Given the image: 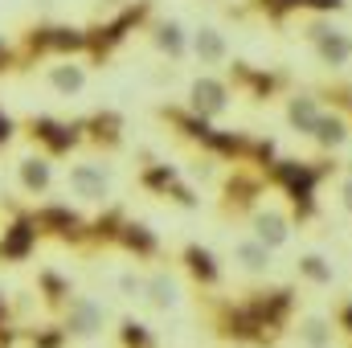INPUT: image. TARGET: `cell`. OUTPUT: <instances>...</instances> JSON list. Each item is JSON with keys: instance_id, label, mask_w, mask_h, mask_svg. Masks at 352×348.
<instances>
[{"instance_id": "20", "label": "cell", "mask_w": 352, "mask_h": 348, "mask_svg": "<svg viewBox=\"0 0 352 348\" xmlns=\"http://www.w3.org/2000/svg\"><path fill=\"white\" fill-rule=\"evenodd\" d=\"M74 295H78V291H74L70 274H62V270H54V266H41V270H37V299H41V307H45L50 316H62Z\"/></svg>"}, {"instance_id": "30", "label": "cell", "mask_w": 352, "mask_h": 348, "mask_svg": "<svg viewBox=\"0 0 352 348\" xmlns=\"http://www.w3.org/2000/svg\"><path fill=\"white\" fill-rule=\"evenodd\" d=\"M21 345L25 348H66L70 336H66V328L58 320H50V324H25L21 328Z\"/></svg>"}, {"instance_id": "21", "label": "cell", "mask_w": 352, "mask_h": 348, "mask_svg": "<svg viewBox=\"0 0 352 348\" xmlns=\"http://www.w3.org/2000/svg\"><path fill=\"white\" fill-rule=\"evenodd\" d=\"M230 259H234V266H238L242 274H250V279H266V274L274 270V250L263 246L258 238H250V234L230 246Z\"/></svg>"}, {"instance_id": "39", "label": "cell", "mask_w": 352, "mask_h": 348, "mask_svg": "<svg viewBox=\"0 0 352 348\" xmlns=\"http://www.w3.org/2000/svg\"><path fill=\"white\" fill-rule=\"evenodd\" d=\"M336 205L352 217V180L349 176H340V184H336Z\"/></svg>"}, {"instance_id": "7", "label": "cell", "mask_w": 352, "mask_h": 348, "mask_svg": "<svg viewBox=\"0 0 352 348\" xmlns=\"http://www.w3.org/2000/svg\"><path fill=\"white\" fill-rule=\"evenodd\" d=\"M217 209H221V217L226 221H246L263 201V176L258 173H250V168H234V173H226L221 176V184H217Z\"/></svg>"}, {"instance_id": "23", "label": "cell", "mask_w": 352, "mask_h": 348, "mask_svg": "<svg viewBox=\"0 0 352 348\" xmlns=\"http://www.w3.org/2000/svg\"><path fill=\"white\" fill-rule=\"evenodd\" d=\"M123 226H127V213H123V205H102V213L98 217H90V230H87V250H111L115 242H119V234H123Z\"/></svg>"}, {"instance_id": "9", "label": "cell", "mask_w": 352, "mask_h": 348, "mask_svg": "<svg viewBox=\"0 0 352 348\" xmlns=\"http://www.w3.org/2000/svg\"><path fill=\"white\" fill-rule=\"evenodd\" d=\"M184 107H188L192 115H201L205 123H217V119H226L230 107H234V87H230L226 78H217V74H197V78L188 83Z\"/></svg>"}, {"instance_id": "1", "label": "cell", "mask_w": 352, "mask_h": 348, "mask_svg": "<svg viewBox=\"0 0 352 348\" xmlns=\"http://www.w3.org/2000/svg\"><path fill=\"white\" fill-rule=\"evenodd\" d=\"M62 58H87V25H62V21H33L16 37V74L62 62Z\"/></svg>"}, {"instance_id": "41", "label": "cell", "mask_w": 352, "mask_h": 348, "mask_svg": "<svg viewBox=\"0 0 352 348\" xmlns=\"http://www.w3.org/2000/svg\"><path fill=\"white\" fill-rule=\"evenodd\" d=\"M332 320L340 324V332H349V336H352V303H344V307H340V316H332Z\"/></svg>"}, {"instance_id": "15", "label": "cell", "mask_w": 352, "mask_h": 348, "mask_svg": "<svg viewBox=\"0 0 352 348\" xmlns=\"http://www.w3.org/2000/svg\"><path fill=\"white\" fill-rule=\"evenodd\" d=\"M144 33H148V45H152L168 66H176V62L188 58V29H184L176 17H152V25H148Z\"/></svg>"}, {"instance_id": "26", "label": "cell", "mask_w": 352, "mask_h": 348, "mask_svg": "<svg viewBox=\"0 0 352 348\" xmlns=\"http://www.w3.org/2000/svg\"><path fill=\"white\" fill-rule=\"evenodd\" d=\"M45 83L50 90H58V94H82L90 83V66H82L78 58H62V62H50L45 66Z\"/></svg>"}, {"instance_id": "36", "label": "cell", "mask_w": 352, "mask_h": 348, "mask_svg": "<svg viewBox=\"0 0 352 348\" xmlns=\"http://www.w3.org/2000/svg\"><path fill=\"white\" fill-rule=\"evenodd\" d=\"M349 8V0H303V12L311 17H340Z\"/></svg>"}, {"instance_id": "6", "label": "cell", "mask_w": 352, "mask_h": 348, "mask_svg": "<svg viewBox=\"0 0 352 348\" xmlns=\"http://www.w3.org/2000/svg\"><path fill=\"white\" fill-rule=\"evenodd\" d=\"M33 221H37L41 242L50 238V242H62V246L87 250L90 221L78 213V209H70V205H62V201H37V205H33Z\"/></svg>"}, {"instance_id": "28", "label": "cell", "mask_w": 352, "mask_h": 348, "mask_svg": "<svg viewBox=\"0 0 352 348\" xmlns=\"http://www.w3.org/2000/svg\"><path fill=\"white\" fill-rule=\"evenodd\" d=\"M295 274H299L307 287H332V283H336L332 259H324V254H316V250H307V254L295 259Z\"/></svg>"}, {"instance_id": "8", "label": "cell", "mask_w": 352, "mask_h": 348, "mask_svg": "<svg viewBox=\"0 0 352 348\" xmlns=\"http://www.w3.org/2000/svg\"><path fill=\"white\" fill-rule=\"evenodd\" d=\"M226 83L234 87V94H246L254 102H270L274 94H283V90L291 87V74L287 70H263V66H250L242 58H230Z\"/></svg>"}, {"instance_id": "44", "label": "cell", "mask_w": 352, "mask_h": 348, "mask_svg": "<svg viewBox=\"0 0 352 348\" xmlns=\"http://www.w3.org/2000/svg\"><path fill=\"white\" fill-rule=\"evenodd\" d=\"M21 348H25V345H21Z\"/></svg>"}, {"instance_id": "10", "label": "cell", "mask_w": 352, "mask_h": 348, "mask_svg": "<svg viewBox=\"0 0 352 348\" xmlns=\"http://www.w3.org/2000/svg\"><path fill=\"white\" fill-rule=\"evenodd\" d=\"M111 188H115V180L102 160H78L66 173V193L78 197L82 205H111Z\"/></svg>"}, {"instance_id": "14", "label": "cell", "mask_w": 352, "mask_h": 348, "mask_svg": "<svg viewBox=\"0 0 352 348\" xmlns=\"http://www.w3.org/2000/svg\"><path fill=\"white\" fill-rule=\"evenodd\" d=\"M324 98L320 94H311V90H291L287 94V102H283V123L295 131V135H303V140H311V131L320 127V119H324Z\"/></svg>"}, {"instance_id": "5", "label": "cell", "mask_w": 352, "mask_h": 348, "mask_svg": "<svg viewBox=\"0 0 352 348\" xmlns=\"http://www.w3.org/2000/svg\"><path fill=\"white\" fill-rule=\"evenodd\" d=\"M201 303H205V320H209L213 336L234 340V345H266V336H263L266 328L254 320L250 307L230 303V299H213V295H205Z\"/></svg>"}, {"instance_id": "22", "label": "cell", "mask_w": 352, "mask_h": 348, "mask_svg": "<svg viewBox=\"0 0 352 348\" xmlns=\"http://www.w3.org/2000/svg\"><path fill=\"white\" fill-rule=\"evenodd\" d=\"M115 246H119L127 259H135V262L160 259V238H156V230H152L148 221H131V217H127V226H123V234H119Z\"/></svg>"}, {"instance_id": "35", "label": "cell", "mask_w": 352, "mask_h": 348, "mask_svg": "<svg viewBox=\"0 0 352 348\" xmlns=\"http://www.w3.org/2000/svg\"><path fill=\"white\" fill-rule=\"evenodd\" d=\"M217 164H221V160H213L209 152H192V160H188V176H192L197 184H213V180L221 184V176H217Z\"/></svg>"}, {"instance_id": "12", "label": "cell", "mask_w": 352, "mask_h": 348, "mask_svg": "<svg viewBox=\"0 0 352 348\" xmlns=\"http://www.w3.org/2000/svg\"><path fill=\"white\" fill-rule=\"evenodd\" d=\"M78 127H82V144L94 148V152H102V156H111V152H119V148H123V115H119V111H111V107L82 115V119H78Z\"/></svg>"}, {"instance_id": "24", "label": "cell", "mask_w": 352, "mask_h": 348, "mask_svg": "<svg viewBox=\"0 0 352 348\" xmlns=\"http://www.w3.org/2000/svg\"><path fill=\"white\" fill-rule=\"evenodd\" d=\"M291 336L303 348H336L340 345V324L332 316H299Z\"/></svg>"}, {"instance_id": "2", "label": "cell", "mask_w": 352, "mask_h": 348, "mask_svg": "<svg viewBox=\"0 0 352 348\" xmlns=\"http://www.w3.org/2000/svg\"><path fill=\"white\" fill-rule=\"evenodd\" d=\"M152 17H156V0H131L127 8H119V12L87 25V62L90 66H102L131 33H144L152 25Z\"/></svg>"}, {"instance_id": "13", "label": "cell", "mask_w": 352, "mask_h": 348, "mask_svg": "<svg viewBox=\"0 0 352 348\" xmlns=\"http://www.w3.org/2000/svg\"><path fill=\"white\" fill-rule=\"evenodd\" d=\"M246 230H250V238H258L263 246L283 250V246L291 242L295 217H291V209H283V205H258V209L246 217Z\"/></svg>"}, {"instance_id": "18", "label": "cell", "mask_w": 352, "mask_h": 348, "mask_svg": "<svg viewBox=\"0 0 352 348\" xmlns=\"http://www.w3.org/2000/svg\"><path fill=\"white\" fill-rule=\"evenodd\" d=\"M16 188L25 193V197H45L50 188H54V160L50 156H41V152H29V156H21L16 160Z\"/></svg>"}, {"instance_id": "34", "label": "cell", "mask_w": 352, "mask_h": 348, "mask_svg": "<svg viewBox=\"0 0 352 348\" xmlns=\"http://www.w3.org/2000/svg\"><path fill=\"white\" fill-rule=\"evenodd\" d=\"M115 291H119L123 299H135V303H144L148 274H144V270H135V266H123V270L115 274Z\"/></svg>"}, {"instance_id": "17", "label": "cell", "mask_w": 352, "mask_h": 348, "mask_svg": "<svg viewBox=\"0 0 352 348\" xmlns=\"http://www.w3.org/2000/svg\"><path fill=\"white\" fill-rule=\"evenodd\" d=\"M180 303V274H176L168 262H156L148 270V291H144V307L156 312V316H168Z\"/></svg>"}, {"instance_id": "37", "label": "cell", "mask_w": 352, "mask_h": 348, "mask_svg": "<svg viewBox=\"0 0 352 348\" xmlns=\"http://www.w3.org/2000/svg\"><path fill=\"white\" fill-rule=\"evenodd\" d=\"M16 135H21V119H12V115L0 107V152H4V148L16 140Z\"/></svg>"}, {"instance_id": "42", "label": "cell", "mask_w": 352, "mask_h": 348, "mask_svg": "<svg viewBox=\"0 0 352 348\" xmlns=\"http://www.w3.org/2000/svg\"><path fill=\"white\" fill-rule=\"evenodd\" d=\"M131 0H98V8H111V12H119V8H127Z\"/></svg>"}, {"instance_id": "16", "label": "cell", "mask_w": 352, "mask_h": 348, "mask_svg": "<svg viewBox=\"0 0 352 348\" xmlns=\"http://www.w3.org/2000/svg\"><path fill=\"white\" fill-rule=\"evenodd\" d=\"M188 58L205 70H217V66H230V37L217 29V25H197L188 33Z\"/></svg>"}, {"instance_id": "27", "label": "cell", "mask_w": 352, "mask_h": 348, "mask_svg": "<svg viewBox=\"0 0 352 348\" xmlns=\"http://www.w3.org/2000/svg\"><path fill=\"white\" fill-rule=\"evenodd\" d=\"M311 54L320 58V66H328V70H344L352 62V33L349 29H332V33H324L316 45H311Z\"/></svg>"}, {"instance_id": "40", "label": "cell", "mask_w": 352, "mask_h": 348, "mask_svg": "<svg viewBox=\"0 0 352 348\" xmlns=\"http://www.w3.org/2000/svg\"><path fill=\"white\" fill-rule=\"evenodd\" d=\"M173 78H176V70H173V66H168V62L152 70V87H173Z\"/></svg>"}, {"instance_id": "29", "label": "cell", "mask_w": 352, "mask_h": 348, "mask_svg": "<svg viewBox=\"0 0 352 348\" xmlns=\"http://www.w3.org/2000/svg\"><path fill=\"white\" fill-rule=\"evenodd\" d=\"M246 17H263L270 25H287L291 17H303V0H246Z\"/></svg>"}, {"instance_id": "32", "label": "cell", "mask_w": 352, "mask_h": 348, "mask_svg": "<svg viewBox=\"0 0 352 348\" xmlns=\"http://www.w3.org/2000/svg\"><path fill=\"white\" fill-rule=\"evenodd\" d=\"M115 345L119 348H160L156 345V336H152V328H148L144 320H135V316H123V320H119V328H115Z\"/></svg>"}, {"instance_id": "38", "label": "cell", "mask_w": 352, "mask_h": 348, "mask_svg": "<svg viewBox=\"0 0 352 348\" xmlns=\"http://www.w3.org/2000/svg\"><path fill=\"white\" fill-rule=\"evenodd\" d=\"M4 74H16V45L0 37V78Z\"/></svg>"}, {"instance_id": "33", "label": "cell", "mask_w": 352, "mask_h": 348, "mask_svg": "<svg viewBox=\"0 0 352 348\" xmlns=\"http://www.w3.org/2000/svg\"><path fill=\"white\" fill-rule=\"evenodd\" d=\"M21 316L12 307V299L0 291V348H21Z\"/></svg>"}, {"instance_id": "11", "label": "cell", "mask_w": 352, "mask_h": 348, "mask_svg": "<svg viewBox=\"0 0 352 348\" xmlns=\"http://www.w3.org/2000/svg\"><path fill=\"white\" fill-rule=\"evenodd\" d=\"M58 324L66 328V336H70V340H98V336L107 332L111 316H107V307H102L94 295H74V299H70V307L58 316Z\"/></svg>"}, {"instance_id": "4", "label": "cell", "mask_w": 352, "mask_h": 348, "mask_svg": "<svg viewBox=\"0 0 352 348\" xmlns=\"http://www.w3.org/2000/svg\"><path fill=\"white\" fill-rule=\"evenodd\" d=\"M0 209L8 213V221L0 226V266H21V262L33 259L41 234H37V221H33V205H21L16 197L0 201Z\"/></svg>"}, {"instance_id": "43", "label": "cell", "mask_w": 352, "mask_h": 348, "mask_svg": "<svg viewBox=\"0 0 352 348\" xmlns=\"http://www.w3.org/2000/svg\"><path fill=\"white\" fill-rule=\"evenodd\" d=\"M344 176H349V180H352V156H349V160H344Z\"/></svg>"}, {"instance_id": "19", "label": "cell", "mask_w": 352, "mask_h": 348, "mask_svg": "<svg viewBox=\"0 0 352 348\" xmlns=\"http://www.w3.org/2000/svg\"><path fill=\"white\" fill-rule=\"evenodd\" d=\"M180 270L201 287V291H213L217 283H221V262L213 250H205L201 242H188L184 250H180Z\"/></svg>"}, {"instance_id": "3", "label": "cell", "mask_w": 352, "mask_h": 348, "mask_svg": "<svg viewBox=\"0 0 352 348\" xmlns=\"http://www.w3.org/2000/svg\"><path fill=\"white\" fill-rule=\"evenodd\" d=\"M21 135L50 160H66L82 148V127L78 119H54V115H29L21 119Z\"/></svg>"}, {"instance_id": "25", "label": "cell", "mask_w": 352, "mask_h": 348, "mask_svg": "<svg viewBox=\"0 0 352 348\" xmlns=\"http://www.w3.org/2000/svg\"><path fill=\"white\" fill-rule=\"evenodd\" d=\"M352 140V119L344 111H324V119H320V127L311 131V144H316V152H324V156H332V152H340L344 144Z\"/></svg>"}, {"instance_id": "31", "label": "cell", "mask_w": 352, "mask_h": 348, "mask_svg": "<svg viewBox=\"0 0 352 348\" xmlns=\"http://www.w3.org/2000/svg\"><path fill=\"white\" fill-rule=\"evenodd\" d=\"M176 180H184L176 164H164V160H152V164H144V173H140V188H148V193H160V197H168Z\"/></svg>"}]
</instances>
